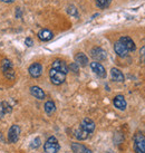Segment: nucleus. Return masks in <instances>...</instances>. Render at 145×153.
Returning a JSON list of instances; mask_svg holds the SVG:
<instances>
[{"label": "nucleus", "instance_id": "nucleus-1", "mask_svg": "<svg viewBox=\"0 0 145 153\" xmlns=\"http://www.w3.org/2000/svg\"><path fill=\"white\" fill-rule=\"evenodd\" d=\"M66 75L67 74L59 72L57 69H54V68H51L49 71V77H50V81L54 85H61L66 81Z\"/></svg>", "mask_w": 145, "mask_h": 153}, {"label": "nucleus", "instance_id": "nucleus-2", "mask_svg": "<svg viewBox=\"0 0 145 153\" xmlns=\"http://www.w3.org/2000/svg\"><path fill=\"white\" fill-rule=\"evenodd\" d=\"M60 149V145L58 143V140L55 136H50L46 143L44 144V150L46 153H57Z\"/></svg>", "mask_w": 145, "mask_h": 153}, {"label": "nucleus", "instance_id": "nucleus-3", "mask_svg": "<svg viewBox=\"0 0 145 153\" xmlns=\"http://www.w3.org/2000/svg\"><path fill=\"white\" fill-rule=\"evenodd\" d=\"M1 68H2V72H4V76L7 77L8 79H10V81L15 79V69H13V65L10 60L7 59V58L2 60Z\"/></svg>", "mask_w": 145, "mask_h": 153}, {"label": "nucleus", "instance_id": "nucleus-4", "mask_svg": "<svg viewBox=\"0 0 145 153\" xmlns=\"http://www.w3.org/2000/svg\"><path fill=\"white\" fill-rule=\"evenodd\" d=\"M134 150L136 153H145V136L140 132L134 135Z\"/></svg>", "mask_w": 145, "mask_h": 153}, {"label": "nucleus", "instance_id": "nucleus-5", "mask_svg": "<svg viewBox=\"0 0 145 153\" xmlns=\"http://www.w3.org/2000/svg\"><path fill=\"white\" fill-rule=\"evenodd\" d=\"M20 135V126L13 124L10 126L8 131V142L9 143H16Z\"/></svg>", "mask_w": 145, "mask_h": 153}, {"label": "nucleus", "instance_id": "nucleus-6", "mask_svg": "<svg viewBox=\"0 0 145 153\" xmlns=\"http://www.w3.org/2000/svg\"><path fill=\"white\" fill-rule=\"evenodd\" d=\"M28 72H29V75L34 78H38L41 74H43V65L40 63H34L31 64L28 68Z\"/></svg>", "mask_w": 145, "mask_h": 153}, {"label": "nucleus", "instance_id": "nucleus-7", "mask_svg": "<svg viewBox=\"0 0 145 153\" xmlns=\"http://www.w3.org/2000/svg\"><path fill=\"white\" fill-rule=\"evenodd\" d=\"M90 56L94 58L95 60H105L107 58L106 51H104L101 47H94L90 51Z\"/></svg>", "mask_w": 145, "mask_h": 153}, {"label": "nucleus", "instance_id": "nucleus-8", "mask_svg": "<svg viewBox=\"0 0 145 153\" xmlns=\"http://www.w3.org/2000/svg\"><path fill=\"white\" fill-rule=\"evenodd\" d=\"M90 68H92V71H93L98 77H101V78H105V77H106V71H105L104 66H103L101 63H97V62L90 63Z\"/></svg>", "mask_w": 145, "mask_h": 153}, {"label": "nucleus", "instance_id": "nucleus-9", "mask_svg": "<svg viewBox=\"0 0 145 153\" xmlns=\"http://www.w3.org/2000/svg\"><path fill=\"white\" fill-rule=\"evenodd\" d=\"M81 128H83V130H85L88 134H92L95 130V123L90 119H87V117H86V119H84L81 121Z\"/></svg>", "mask_w": 145, "mask_h": 153}, {"label": "nucleus", "instance_id": "nucleus-10", "mask_svg": "<svg viewBox=\"0 0 145 153\" xmlns=\"http://www.w3.org/2000/svg\"><path fill=\"white\" fill-rule=\"evenodd\" d=\"M120 42L127 48L128 51H135V49H136V45H135V43H134L133 39L131 38V37H128V36H123V37H121Z\"/></svg>", "mask_w": 145, "mask_h": 153}, {"label": "nucleus", "instance_id": "nucleus-11", "mask_svg": "<svg viewBox=\"0 0 145 153\" xmlns=\"http://www.w3.org/2000/svg\"><path fill=\"white\" fill-rule=\"evenodd\" d=\"M114 51H115V53L120 56V57H126V56L128 55V53H129L127 48L124 46L120 40L114 44Z\"/></svg>", "mask_w": 145, "mask_h": 153}, {"label": "nucleus", "instance_id": "nucleus-12", "mask_svg": "<svg viewBox=\"0 0 145 153\" xmlns=\"http://www.w3.org/2000/svg\"><path fill=\"white\" fill-rule=\"evenodd\" d=\"M51 68L57 69V71H59V72H63V73H65V74H67V73L69 72V68H68V66L66 65V63L59 59H56L55 62L53 63Z\"/></svg>", "mask_w": 145, "mask_h": 153}, {"label": "nucleus", "instance_id": "nucleus-13", "mask_svg": "<svg viewBox=\"0 0 145 153\" xmlns=\"http://www.w3.org/2000/svg\"><path fill=\"white\" fill-rule=\"evenodd\" d=\"M114 106L117 108V110H121V111H124L126 108V101H125V98H124L123 95H117L114 97Z\"/></svg>", "mask_w": 145, "mask_h": 153}, {"label": "nucleus", "instance_id": "nucleus-14", "mask_svg": "<svg viewBox=\"0 0 145 153\" xmlns=\"http://www.w3.org/2000/svg\"><path fill=\"white\" fill-rule=\"evenodd\" d=\"M75 63H76L78 66H81V67H85L88 65V57L84 54V53H78L75 56Z\"/></svg>", "mask_w": 145, "mask_h": 153}, {"label": "nucleus", "instance_id": "nucleus-15", "mask_svg": "<svg viewBox=\"0 0 145 153\" xmlns=\"http://www.w3.org/2000/svg\"><path fill=\"white\" fill-rule=\"evenodd\" d=\"M54 37V34L49 29H41L38 33V38L43 42H49Z\"/></svg>", "mask_w": 145, "mask_h": 153}, {"label": "nucleus", "instance_id": "nucleus-16", "mask_svg": "<svg viewBox=\"0 0 145 153\" xmlns=\"http://www.w3.org/2000/svg\"><path fill=\"white\" fill-rule=\"evenodd\" d=\"M30 94H31L34 97L38 98V100H44L45 96H46V95H45V92H44L39 86H33V87H30Z\"/></svg>", "mask_w": 145, "mask_h": 153}, {"label": "nucleus", "instance_id": "nucleus-17", "mask_svg": "<svg viewBox=\"0 0 145 153\" xmlns=\"http://www.w3.org/2000/svg\"><path fill=\"white\" fill-rule=\"evenodd\" d=\"M111 78L114 82H124V75L118 68H112L111 69Z\"/></svg>", "mask_w": 145, "mask_h": 153}, {"label": "nucleus", "instance_id": "nucleus-18", "mask_svg": "<svg viewBox=\"0 0 145 153\" xmlns=\"http://www.w3.org/2000/svg\"><path fill=\"white\" fill-rule=\"evenodd\" d=\"M72 150L75 153H92L88 148H86L85 145L81 143H72Z\"/></svg>", "mask_w": 145, "mask_h": 153}, {"label": "nucleus", "instance_id": "nucleus-19", "mask_svg": "<svg viewBox=\"0 0 145 153\" xmlns=\"http://www.w3.org/2000/svg\"><path fill=\"white\" fill-rule=\"evenodd\" d=\"M74 135H75V137H76L77 140L83 141V140H86V139L90 136V134H88L85 130H83V128L79 126L77 130H75V132H74Z\"/></svg>", "mask_w": 145, "mask_h": 153}, {"label": "nucleus", "instance_id": "nucleus-20", "mask_svg": "<svg viewBox=\"0 0 145 153\" xmlns=\"http://www.w3.org/2000/svg\"><path fill=\"white\" fill-rule=\"evenodd\" d=\"M44 108H45V112H46L48 115H51L56 111L55 103L53 102V101H47V102L45 103V106H44Z\"/></svg>", "mask_w": 145, "mask_h": 153}, {"label": "nucleus", "instance_id": "nucleus-21", "mask_svg": "<svg viewBox=\"0 0 145 153\" xmlns=\"http://www.w3.org/2000/svg\"><path fill=\"white\" fill-rule=\"evenodd\" d=\"M96 4H97L98 8L105 9L107 7H109V4H112V0H95Z\"/></svg>", "mask_w": 145, "mask_h": 153}, {"label": "nucleus", "instance_id": "nucleus-22", "mask_svg": "<svg viewBox=\"0 0 145 153\" xmlns=\"http://www.w3.org/2000/svg\"><path fill=\"white\" fill-rule=\"evenodd\" d=\"M67 13H68L70 16L78 17V11H77V8L75 6H69L68 8H67Z\"/></svg>", "mask_w": 145, "mask_h": 153}, {"label": "nucleus", "instance_id": "nucleus-23", "mask_svg": "<svg viewBox=\"0 0 145 153\" xmlns=\"http://www.w3.org/2000/svg\"><path fill=\"white\" fill-rule=\"evenodd\" d=\"M40 142H41V141H40V139H39V137H36V139L31 142L30 148H31V149H36V148H38L39 145H40Z\"/></svg>", "mask_w": 145, "mask_h": 153}, {"label": "nucleus", "instance_id": "nucleus-24", "mask_svg": "<svg viewBox=\"0 0 145 153\" xmlns=\"http://www.w3.org/2000/svg\"><path fill=\"white\" fill-rule=\"evenodd\" d=\"M69 69L72 71V72L74 73H78V69H79V66L76 64V63H72V64H70V66H69Z\"/></svg>", "mask_w": 145, "mask_h": 153}, {"label": "nucleus", "instance_id": "nucleus-25", "mask_svg": "<svg viewBox=\"0 0 145 153\" xmlns=\"http://www.w3.org/2000/svg\"><path fill=\"white\" fill-rule=\"evenodd\" d=\"M25 44H26V45H27L28 47H31V46H33V44H34V42H33V39L30 38V37H28V38H26Z\"/></svg>", "mask_w": 145, "mask_h": 153}, {"label": "nucleus", "instance_id": "nucleus-26", "mask_svg": "<svg viewBox=\"0 0 145 153\" xmlns=\"http://www.w3.org/2000/svg\"><path fill=\"white\" fill-rule=\"evenodd\" d=\"M141 60L142 62L145 60V46L142 47V49H141Z\"/></svg>", "mask_w": 145, "mask_h": 153}, {"label": "nucleus", "instance_id": "nucleus-27", "mask_svg": "<svg viewBox=\"0 0 145 153\" xmlns=\"http://www.w3.org/2000/svg\"><path fill=\"white\" fill-rule=\"evenodd\" d=\"M21 15H22V13H21V10H20V8L16 9V17L20 18V17H21Z\"/></svg>", "mask_w": 145, "mask_h": 153}, {"label": "nucleus", "instance_id": "nucleus-28", "mask_svg": "<svg viewBox=\"0 0 145 153\" xmlns=\"http://www.w3.org/2000/svg\"><path fill=\"white\" fill-rule=\"evenodd\" d=\"M0 1H2L4 4H13L15 0H0Z\"/></svg>", "mask_w": 145, "mask_h": 153}]
</instances>
